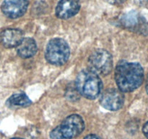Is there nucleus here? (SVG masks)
<instances>
[{
	"label": "nucleus",
	"mask_w": 148,
	"mask_h": 139,
	"mask_svg": "<svg viewBox=\"0 0 148 139\" xmlns=\"http://www.w3.org/2000/svg\"><path fill=\"white\" fill-rule=\"evenodd\" d=\"M28 0H4L1 11L9 18L15 19L21 17L27 11Z\"/></svg>",
	"instance_id": "8"
},
{
	"label": "nucleus",
	"mask_w": 148,
	"mask_h": 139,
	"mask_svg": "<svg viewBox=\"0 0 148 139\" xmlns=\"http://www.w3.org/2000/svg\"><path fill=\"white\" fill-rule=\"evenodd\" d=\"M11 139H24V138H12Z\"/></svg>",
	"instance_id": "19"
},
{
	"label": "nucleus",
	"mask_w": 148,
	"mask_h": 139,
	"mask_svg": "<svg viewBox=\"0 0 148 139\" xmlns=\"http://www.w3.org/2000/svg\"><path fill=\"white\" fill-rule=\"evenodd\" d=\"M145 89H146V91H147V94H148V75H147V80H146Z\"/></svg>",
	"instance_id": "18"
},
{
	"label": "nucleus",
	"mask_w": 148,
	"mask_h": 139,
	"mask_svg": "<svg viewBox=\"0 0 148 139\" xmlns=\"http://www.w3.org/2000/svg\"><path fill=\"white\" fill-rule=\"evenodd\" d=\"M115 81L122 92L134 91L143 84L144 70L137 62L121 61L116 67Z\"/></svg>",
	"instance_id": "1"
},
{
	"label": "nucleus",
	"mask_w": 148,
	"mask_h": 139,
	"mask_svg": "<svg viewBox=\"0 0 148 139\" xmlns=\"http://www.w3.org/2000/svg\"><path fill=\"white\" fill-rule=\"evenodd\" d=\"M31 103V100L25 94H23V93L13 94L8 98L7 101V105L10 107H26L30 106Z\"/></svg>",
	"instance_id": "12"
},
{
	"label": "nucleus",
	"mask_w": 148,
	"mask_h": 139,
	"mask_svg": "<svg viewBox=\"0 0 148 139\" xmlns=\"http://www.w3.org/2000/svg\"><path fill=\"white\" fill-rule=\"evenodd\" d=\"M24 39V33L20 29L8 28L0 33V43L6 48L17 46Z\"/></svg>",
	"instance_id": "10"
},
{
	"label": "nucleus",
	"mask_w": 148,
	"mask_h": 139,
	"mask_svg": "<svg viewBox=\"0 0 148 139\" xmlns=\"http://www.w3.org/2000/svg\"><path fill=\"white\" fill-rule=\"evenodd\" d=\"M88 65L90 70L98 75H106L113 70L112 56L105 49H97L89 56Z\"/></svg>",
	"instance_id": "5"
},
{
	"label": "nucleus",
	"mask_w": 148,
	"mask_h": 139,
	"mask_svg": "<svg viewBox=\"0 0 148 139\" xmlns=\"http://www.w3.org/2000/svg\"><path fill=\"white\" fill-rule=\"evenodd\" d=\"M143 131L144 135L145 136V137L148 139V121L144 125V126H143Z\"/></svg>",
	"instance_id": "15"
},
{
	"label": "nucleus",
	"mask_w": 148,
	"mask_h": 139,
	"mask_svg": "<svg viewBox=\"0 0 148 139\" xmlns=\"http://www.w3.org/2000/svg\"><path fill=\"white\" fill-rule=\"evenodd\" d=\"M100 101L103 108L110 111H117L124 105V96L120 90L111 88L104 91Z\"/></svg>",
	"instance_id": "7"
},
{
	"label": "nucleus",
	"mask_w": 148,
	"mask_h": 139,
	"mask_svg": "<svg viewBox=\"0 0 148 139\" xmlns=\"http://www.w3.org/2000/svg\"><path fill=\"white\" fill-rule=\"evenodd\" d=\"M79 94L75 86V83H69L65 91V96L66 99L71 101H77L79 99Z\"/></svg>",
	"instance_id": "13"
},
{
	"label": "nucleus",
	"mask_w": 148,
	"mask_h": 139,
	"mask_svg": "<svg viewBox=\"0 0 148 139\" xmlns=\"http://www.w3.org/2000/svg\"><path fill=\"white\" fill-rule=\"evenodd\" d=\"M37 44L34 39L31 38L23 39L21 43L17 46V54L22 58H29L36 54Z\"/></svg>",
	"instance_id": "11"
},
{
	"label": "nucleus",
	"mask_w": 148,
	"mask_h": 139,
	"mask_svg": "<svg viewBox=\"0 0 148 139\" xmlns=\"http://www.w3.org/2000/svg\"><path fill=\"white\" fill-rule=\"evenodd\" d=\"M136 4L140 6H144L148 3V0H134Z\"/></svg>",
	"instance_id": "16"
},
{
	"label": "nucleus",
	"mask_w": 148,
	"mask_h": 139,
	"mask_svg": "<svg viewBox=\"0 0 148 139\" xmlns=\"http://www.w3.org/2000/svg\"><path fill=\"white\" fill-rule=\"evenodd\" d=\"M106 1L111 4L119 5V4H122V3H124L126 0H106Z\"/></svg>",
	"instance_id": "14"
},
{
	"label": "nucleus",
	"mask_w": 148,
	"mask_h": 139,
	"mask_svg": "<svg viewBox=\"0 0 148 139\" xmlns=\"http://www.w3.org/2000/svg\"><path fill=\"white\" fill-rule=\"evenodd\" d=\"M75 84L79 95L88 99L97 98L103 87L99 76L89 69L83 70L78 73Z\"/></svg>",
	"instance_id": "2"
},
{
	"label": "nucleus",
	"mask_w": 148,
	"mask_h": 139,
	"mask_svg": "<svg viewBox=\"0 0 148 139\" xmlns=\"http://www.w3.org/2000/svg\"><path fill=\"white\" fill-rule=\"evenodd\" d=\"M84 139H101V138L100 137H98V136H96V135L90 134V135H88V136H87L86 137L84 138Z\"/></svg>",
	"instance_id": "17"
},
{
	"label": "nucleus",
	"mask_w": 148,
	"mask_h": 139,
	"mask_svg": "<svg viewBox=\"0 0 148 139\" xmlns=\"http://www.w3.org/2000/svg\"><path fill=\"white\" fill-rule=\"evenodd\" d=\"M85 127V122L80 115L72 114L51 130L50 139H72L79 136Z\"/></svg>",
	"instance_id": "3"
},
{
	"label": "nucleus",
	"mask_w": 148,
	"mask_h": 139,
	"mask_svg": "<svg viewBox=\"0 0 148 139\" xmlns=\"http://www.w3.org/2000/svg\"><path fill=\"white\" fill-rule=\"evenodd\" d=\"M80 8L79 0H60L56 8V15L60 19L75 16Z\"/></svg>",
	"instance_id": "9"
},
{
	"label": "nucleus",
	"mask_w": 148,
	"mask_h": 139,
	"mask_svg": "<svg viewBox=\"0 0 148 139\" xmlns=\"http://www.w3.org/2000/svg\"><path fill=\"white\" fill-rule=\"evenodd\" d=\"M69 46L62 39H53L48 43L45 52V57L51 65L60 66L66 62L69 57Z\"/></svg>",
	"instance_id": "4"
},
{
	"label": "nucleus",
	"mask_w": 148,
	"mask_h": 139,
	"mask_svg": "<svg viewBox=\"0 0 148 139\" xmlns=\"http://www.w3.org/2000/svg\"><path fill=\"white\" fill-rule=\"evenodd\" d=\"M120 24L124 28L132 32L147 36L148 35V23L135 11L125 13L120 18Z\"/></svg>",
	"instance_id": "6"
}]
</instances>
